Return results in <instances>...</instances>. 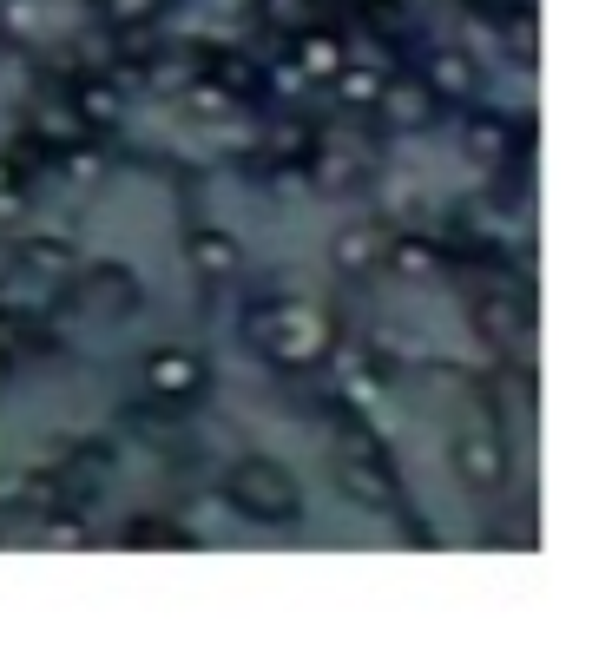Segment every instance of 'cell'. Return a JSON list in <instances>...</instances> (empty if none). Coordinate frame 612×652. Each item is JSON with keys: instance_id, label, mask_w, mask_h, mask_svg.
I'll return each mask as SVG.
<instances>
[{"instance_id": "1", "label": "cell", "mask_w": 612, "mask_h": 652, "mask_svg": "<svg viewBox=\"0 0 612 652\" xmlns=\"http://www.w3.org/2000/svg\"><path fill=\"white\" fill-rule=\"evenodd\" d=\"M152 382L158 389H191V382H198V363H191V356H158Z\"/></svg>"}, {"instance_id": "4", "label": "cell", "mask_w": 612, "mask_h": 652, "mask_svg": "<svg viewBox=\"0 0 612 652\" xmlns=\"http://www.w3.org/2000/svg\"><path fill=\"white\" fill-rule=\"evenodd\" d=\"M303 60H310V73H330V66H336V47H330V40H310V47H303Z\"/></svg>"}, {"instance_id": "5", "label": "cell", "mask_w": 612, "mask_h": 652, "mask_svg": "<svg viewBox=\"0 0 612 652\" xmlns=\"http://www.w3.org/2000/svg\"><path fill=\"white\" fill-rule=\"evenodd\" d=\"M145 7H152V0H112V14H119V20H132V14H145Z\"/></svg>"}, {"instance_id": "3", "label": "cell", "mask_w": 612, "mask_h": 652, "mask_svg": "<svg viewBox=\"0 0 612 652\" xmlns=\"http://www.w3.org/2000/svg\"><path fill=\"white\" fill-rule=\"evenodd\" d=\"M343 93L369 106V99H382V80H376V73H343Z\"/></svg>"}, {"instance_id": "2", "label": "cell", "mask_w": 612, "mask_h": 652, "mask_svg": "<svg viewBox=\"0 0 612 652\" xmlns=\"http://www.w3.org/2000/svg\"><path fill=\"white\" fill-rule=\"evenodd\" d=\"M198 264H204L211 277H224L237 257H231V244H224V238H198Z\"/></svg>"}]
</instances>
